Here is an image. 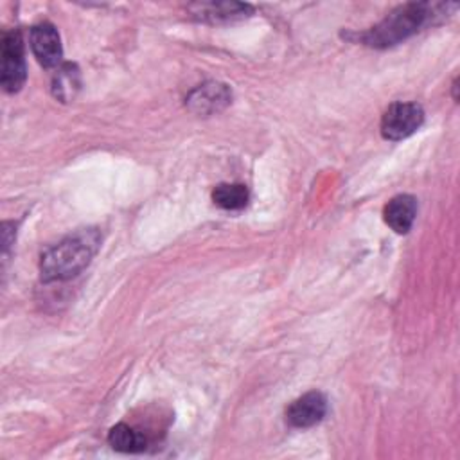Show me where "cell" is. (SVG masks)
<instances>
[{
	"instance_id": "cell-8",
	"label": "cell",
	"mask_w": 460,
	"mask_h": 460,
	"mask_svg": "<svg viewBox=\"0 0 460 460\" xmlns=\"http://www.w3.org/2000/svg\"><path fill=\"white\" fill-rule=\"evenodd\" d=\"M386 225L397 232V234H406L417 216V199L410 194H399L392 198L383 210Z\"/></svg>"
},
{
	"instance_id": "cell-11",
	"label": "cell",
	"mask_w": 460,
	"mask_h": 460,
	"mask_svg": "<svg viewBox=\"0 0 460 460\" xmlns=\"http://www.w3.org/2000/svg\"><path fill=\"white\" fill-rule=\"evenodd\" d=\"M212 199L225 210H241L248 203V189L243 183H219L212 190Z\"/></svg>"
},
{
	"instance_id": "cell-3",
	"label": "cell",
	"mask_w": 460,
	"mask_h": 460,
	"mask_svg": "<svg viewBox=\"0 0 460 460\" xmlns=\"http://www.w3.org/2000/svg\"><path fill=\"white\" fill-rule=\"evenodd\" d=\"M424 110L417 102H394L381 119V133L386 140H402L420 128Z\"/></svg>"
},
{
	"instance_id": "cell-12",
	"label": "cell",
	"mask_w": 460,
	"mask_h": 460,
	"mask_svg": "<svg viewBox=\"0 0 460 460\" xmlns=\"http://www.w3.org/2000/svg\"><path fill=\"white\" fill-rule=\"evenodd\" d=\"M79 88V74L77 68L70 63L63 65L59 68V72L54 75V83H52V92L58 99H61L63 102L70 101L75 95V90Z\"/></svg>"
},
{
	"instance_id": "cell-5",
	"label": "cell",
	"mask_w": 460,
	"mask_h": 460,
	"mask_svg": "<svg viewBox=\"0 0 460 460\" xmlns=\"http://www.w3.org/2000/svg\"><path fill=\"white\" fill-rule=\"evenodd\" d=\"M31 49L40 65L45 68L58 66L63 58L58 29L49 22H41L31 29Z\"/></svg>"
},
{
	"instance_id": "cell-2",
	"label": "cell",
	"mask_w": 460,
	"mask_h": 460,
	"mask_svg": "<svg viewBox=\"0 0 460 460\" xmlns=\"http://www.w3.org/2000/svg\"><path fill=\"white\" fill-rule=\"evenodd\" d=\"M444 4H429V2H413L404 4L392 11L383 22H379L376 27H372L368 32L361 34V40L370 47H390L395 45L408 36L419 32L422 27H426L435 16L447 13V7Z\"/></svg>"
},
{
	"instance_id": "cell-6",
	"label": "cell",
	"mask_w": 460,
	"mask_h": 460,
	"mask_svg": "<svg viewBox=\"0 0 460 460\" xmlns=\"http://www.w3.org/2000/svg\"><path fill=\"white\" fill-rule=\"evenodd\" d=\"M327 413V399L322 392H307L295 399L286 410V420L293 428H311Z\"/></svg>"
},
{
	"instance_id": "cell-4",
	"label": "cell",
	"mask_w": 460,
	"mask_h": 460,
	"mask_svg": "<svg viewBox=\"0 0 460 460\" xmlns=\"http://www.w3.org/2000/svg\"><path fill=\"white\" fill-rule=\"evenodd\" d=\"M23 41L18 31H9L2 38V77L0 83L5 92H18L25 83Z\"/></svg>"
},
{
	"instance_id": "cell-7",
	"label": "cell",
	"mask_w": 460,
	"mask_h": 460,
	"mask_svg": "<svg viewBox=\"0 0 460 460\" xmlns=\"http://www.w3.org/2000/svg\"><path fill=\"white\" fill-rule=\"evenodd\" d=\"M232 99L230 90L221 83H205L190 92L187 104L194 113L208 115L223 110Z\"/></svg>"
},
{
	"instance_id": "cell-1",
	"label": "cell",
	"mask_w": 460,
	"mask_h": 460,
	"mask_svg": "<svg viewBox=\"0 0 460 460\" xmlns=\"http://www.w3.org/2000/svg\"><path fill=\"white\" fill-rule=\"evenodd\" d=\"M99 244L101 235L93 228H84L65 237L41 255V280H68L79 275L90 264Z\"/></svg>"
},
{
	"instance_id": "cell-10",
	"label": "cell",
	"mask_w": 460,
	"mask_h": 460,
	"mask_svg": "<svg viewBox=\"0 0 460 460\" xmlns=\"http://www.w3.org/2000/svg\"><path fill=\"white\" fill-rule=\"evenodd\" d=\"M196 13L203 20L210 22H221V20H234L243 18L250 11V5L246 4H235V2H219V4H198L194 5Z\"/></svg>"
},
{
	"instance_id": "cell-9",
	"label": "cell",
	"mask_w": 460,
	"mask_h": 460,
	"mask_svg": "<svg viewBox=\"0 0 460 460\" xmlns=\"http://www.w3.org/2000/svg\"><path fill=\"white\" fill-rule=\"evenodd\" d=\"M108 442L115 451L120 453H140L146 449V437L128 424H115L108 433Z\"/></svg>"
}]
</instances>
